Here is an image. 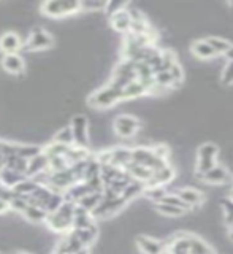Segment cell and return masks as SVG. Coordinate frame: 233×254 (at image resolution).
Returning <instances> with one entry per match:
<instances>
[{"label":"cell","instance_id":"1","mask_svg":"<svg viewBox=\"0 0 233 254\" xmlns=\"http://www.w3.org/2000/svg\"><path fill=\"white\" fill-rule=\"evenodd\" d=\"M89 105L94 108H100L105 110L116 105L117 102H124L122 99V89H119L116 86H111L110 83L105 87H100L99 91H95L89 95Z\"/></svg>","mask_w":233,"mask_h":254},{"label":"cell","instance_id":"2","mask_svg":"<svg viewBox=\"0 0 233 254\" xmlns=\"http://www.w3.org/2000/svg\"><path fill=\"white\" fill-rule=\"evenodd\" d=\"M218 156H219V148L214 143H203L197 151L195 172L206 175L213 167L218 165Z\"/></svg>","mask_w":233,"mask_h":254},{"label":"cell","instance_id":"3","mask_svg":"<svg viewBox=\"0 0 233 254\" xmlns=\"http://www.w3.org/2000/svg\"><path fill=\"white\" fill-rule=\"evenodd\" d=\"M81 10V2H62V0H53V2H45L42 5V11L51 18H63V16L75 14Z\"/></svg>","mask_w":233,"mask_h":254},{"label":"cell","instance_id":"4","mask_svg":"<svg viewBox=\"0 0 233 254\" xmlns=\"http://www.w3.org/2000/svg\"><path fill=\"white\" fill-rule=\"evenodd\" d=\"M132 159L133 162H138L141 165H146L149 167L151 170H160L162 167H165L168 162L167 161H162V159H159L154 153V149L152 148H146V146H136V148H132Z\"/></svg>","mask_w":233,"mask_h":254},{"label":"cell","instance_id":"5","mask_svg":"<svg viewBox=\"0 0 233 254\" xmlns=\"http://www.w3.org/2000/svg\"><path fill=\"white\" fill-rule=\"evenodd\" d=\"M115 133L120 138H130L140 130V121L132 115H119L113 123Z\"/></svg>","mask_w":233,"mask_h":254},{"label":"cell","instance_id":"6","mask_svg":"<svg viewBox=\"0 0 233 254\" xmlns=\"http://www.w3.org/2000/svg\"><path fill=\"white\" fill-rule=\"evenodd\" d=\"M71 130H73L75 146L86 148L89 146V135H87V118L84 115H75L71 118Z\"/></svg>","mask_w":233,"mask_h":254},{"label":"cell","instance_id":"7","mask_svg":"<svg viewBox=\"0 0 233 254\" xmlns=\"http://www.w3.org/2000/svg\"><path fill=\"white\" fill-rule=\"evenodd\" d=\"M54 45V38L51 34H48L42 27H34L27 38V48L32 51H42L48 50Z\"/></svg>","mask_w":233,"mask_h":254},{"label":"cell","instance_id":"8","mask_svg":"<svg viewBox=\"0 0 233 254\" xmlns=\"http://www.w3.org/2000/svg\"><path fill=\"white\" fill-rule=\"evenodd\" d=\"M125 205H127V200L122 195L117 198H110V200H105V198H103L100 205L92 211V216H94V219L95 218H110V216H113V214H116L117 211L122 210Z\"/></svg>","mask_w":233,"mask_h":254},{"label":"cell","instance_id":"9","mask_svg":"<svg viewBox=\"0 0 233 254\" xmlns=\"http://www.w3.org/2000/svg\"><path fill=\"white\" fill-rule=\"evenodd\" d=\"M45 224L48 229H51L53 232H59V234H70L71 230H73V219L62 216L58 211L48 214Z\"/></svg>","mask_w":233,"mask_h":254},{"label":"cell","instance_id":"10","mask_svg":"<svg viewBox=\"0 0 233 254\" xmlns=\"http://www.w3.org/2000/svg\"><path fill=\"white\" fill-rule=\"evenodd\" d=\"M136 246L143 254H165L167 246L156 240V238L148 237V235H140L136 237Z\"/></svg>","mask_w":233,"mask_h":254},{"label":"cell","instance_id":"11","mask_svg":"<svg viewBox=\"0 0 233 254\" xmlns=\"http://www.w3.org/2000/svg\"><path fill=\"white\" fill-rule=\"evenodd\" d=\"M125 169V172L130 175V177L133 178V180H136V181H141L144 186L148 185V183L152 180V177H154V170H151L149 167H146V165H141V164H138V162H130L128 165H125L124 167Z\"/></svg>","mask_w":233,"mask_h":254},{"label":"cell","instance_id":"12","mask_svg":"<svg viewBox=\"0 0 233 254\" xmlns=\"http://www.w3.org/2000/svg\"><path fill=\"white\" fill-rule=\"evenodd\" d=\"M111 21V26H113L115 30L120 32V34H128L130 32V27H132V18H130V13H128L127 6L124 8V10L117 11L116 14H113L110 18Z\"/></svg>","mask_w":233,"mask_h":254},{"label":"cell","instance_id":"13","mask_svg":"<svg viewBox=\"0 0 233 254\" xmlns=\"http://www.w3.org/2000/svg\"><path fill=\"white\" fill-rule=\"evenodd\" d=\"M2 67L8 71V73H14V75H19L26 68V62L21 58L19 54H3L2 58Z\"/></svg>","mask_w":233,"mask_h":254},{"label":"cell","instance_id":"14","mask_svg":"<svg viewBox=\"0 0 233 254\" xmlns=\"http://www.w3.org/2000/svg\"><path fill=\"white\" fill-rule=\"evenodd\" d=\"M21 37L16 32H5L0 37V51H3V54H13L21 48Z\"/></svg>","mask_w":233,"mask_h":254},{"label":"cell","instance_id":"15","mask_svg":"<svg viewBox=\"0 0 233 254\" xmlns=\"http://www.w3.org/2000/svg\"><path fill=\"white\" fill-rule=\"evenodd\" d=\"M175 175H176L175 169H173L172 165L167 164L160 170L154 172V177H152V180L146 185V188H151V186H165V185H168V183H172L175 180Z\"/></svg>","mask_w":233,"mask_h":254},{"label":"cell","instance_id":"16","mask_svg":"<svg viewBox=\"0 0 233 254\" xmlns=\"http://www.w3.org/2000/svg\"><path fill=\"white\" fill-rule=\"evenodd\" d=\"M176 194H178L181 197V200L186 205H189L190 208H195V206L202 205L203 202V194L195 188H182L176 190Z\"/></svg>","mask_w":233,"mask_h":254},{"label":"cell","instance_id":"17","mask_svg":"<svg viewBox=\"0 0 233 254\" xmlns=\"http://www.w3.org/2000/svg\"><path fill=\"white\" fill-rule=\"evenodd\" d=\"M230 180V173L224 165H216L213 169L205 175V183H210V185H226Z\"/></svg>","mask_w":233,"mask_h":254},{"label":"cell","instance_id":"18","mask_svg":"<svg viewBox=\"0 0 233 254\" xmlns=\"http://www.w3.org/2000/svg\"><path fill=\"white\" fill-rule=\"evenodd\" d=\"M91 192H92V189L89 188V185H87L86 181H78L71 188H68L63 195H65L67 200H71V202L78 203L83 197H86L87 194H91Z\"/></svg>","mask_w":233,"mask_h":254},{"label":"cell","instance_id":"19","mask_svg":"<svg viewBox=\"0 0 233 254\" xmlns=\"http://www.w3.org/2000/svg\"><path fill=\"white\" fill-rule=\"evenodd\" d=\"M76 237H78V240L81 242L86 248H89V246L97 240V237H99V227L97 224H92L89 227H86V229H73L71 230Z\"/></svg>","mask_w":233,"mask_h":254},{"label":"cell","instance_id":"20","mask_svg":"<svg viewBox=\"0 0 233 254\" xmlns=\"http://www.w3.org/2000/svg\"><path fill=\"white\" fill-rule=\"evenodd\" d=\"M48 165H50V159H48V156L42 151V153H40L38 156L32 157L30 161H29L27 177L32 178V177H35V175H38V173H42V172L48 170Z\"/></svg>","mask_w":233,"mask_h":254},{"label":"cell","instance_id":"21","mask_svg":"<svg viewBox=\"0 0 233 254\" xmlns=\"http://www.w3.org/2000/svg\"><path fill=\"white\" fill-rule=\"evenodd\" d=\"M26 178H27L26 175L18 173L14 170H10V169H6V167H3V169L0 170V183H3V185L8 186V188L14 189L21 181H24Z\"/></svg>","mask_w":233,"mask_h":254},{"label":"cell","instance_id":"22","mask_svg":"<svg viewBox=\"0 0 233 254\" xmlns=\"http://www.w3.org/2000/svg\"><path fill=\"white\" fill-rule=\"evenodd\" d=\"M144 94H149L148 89L144 87V84L138 79H135L130 84H127L124 89H122V99L124 100H132V99H138Z\"/></svg>","mask_w":233,"mask_h":254},{"label":"cell","instance_id":"23","mask_svg":"<svg viewBox=\"0 0 233 254\" xmlns=\"http://www.w3.org/2000/svg\"><path fill=\"white\" fill-rule=\"evenodd\" d=\"M5 167H6V169H10V170H14V172H18V173L26 175V177H27L29 161H27V159L21 157V156H18V154L8 156V157H5Z\"/></svg>","mask_w":233,"mask_h":254},{"label":"cell","instance_id":"24","mask_svg":"<svg viewBox=\"0 0 233 254\" xmlns=\"http://www.w3.org/2000/svg\"><path fill=\"white\" fill-rule=\"evenodd\" d=\"M192 53H194L198 59H211L214 56H218L206 40H198V42L192 45Z\"/></svg>","mask_w":233,"mask_h":254},{"label":"cell","instance_id":"25","mask_svg":"<svg viewBox=\"0 0 233 254\" xmlns=\"http://www.w3.org/2000/svg\"><path fill=\"white\" fill-rule=\"evenodd\" d=\"M102 200H103V192H91V194H87L86 197H83L81 200L78 202V205L81 206V208H84L86 211L92 213L100 205Z\"/></svg>","mask_w":233,"mask_h":254},{"label":"cell","instance_id":"26","mask_svg":"<svg viewBox=\"0 0 233 254\" xmlns=\"http://www.w3.org/2000/svg\"><path fill=\"white\" fill-rule=\"evenodd\" d=\"M53 141L60 143V145H67V146H73L75 145V138H73V130H71V126H63L62 129H59L54 133Z\"/></svg>","mask_w":233,"mask_h":254},{"label":"cell","instance_id":"27","mask_svg":"<svg viewBox=\"0 0 233 254\" xmlns=\"http://www.w3.org/2000/svg\"><path fill=\"white\" fill-rule=\"evenodd\" d=\"M154 208L159 214H162V216H170V218H178V216H182V214H186L182 208L179 206H175V205H168V203H154Z\"/></svg>","mask_w":233,"mask_h":254},{"label":"cell","instance_id":"28","mask_svg":"<svg viewBox=\"0 0 233 254\" xmlns=\"http://www.w3.org/2000/svg\"><path fill=\"white\" fill-rule=\"evenodd\" d=\"M48 213L45 208H40V206H35V205H30L29 208L24 213V218L30 222H45L46 218H48Z\"/></svg>","mask_w":233,"mask_h":254},{"label":"cell","instance_id":"29","mask_svg":"<svg viewBox=\"0 0 233 254\" xmlns=\"http://www.w3.org/2000/svg\"><path fill=\"white\" fill-rule=\"evenodd\" d=\"M37 183L32 180V178H26L24 181H21L18 186L14 188V192L18 194V195H21V197H26V198H30V195H32V192L37 189Z\"/></svg>","mask_w":233,"mask_h":254},{"label":"cell","instance_id":"30","mask_svg":"<svg viewBox=\"0 0 233 254\" xmlns=\"http://www.w3.org/2000/svg\"><path fill=\"white\" fill-rule=\"evenodd\" d=\"M68 149H70V146H67V145H60V143L51 141L43 148V153L48 156V159H51L56 156H65L68 153Z\"/></svg>","mask_w":233,"mask_h":254},{"label":"cell","instance_id":"31","mask_svg":"<svg viewBox=\"0 0 233 254\" xmlns=\"http://www.w3.org/2000/svg\"><path fill=\"white\" fill-rule=\"evenodd\" d=\"M206 42L211 45V48L216 51V54H224V56H226V53L232 48V43L227 42L226 38H221V37H208Z\"/></svg>","mask_w":233,"mask_h":254},{"label":"cell","instance_id":"32","mask_svg":"<svg viewBox=\"0 0 233 254\" xmlns=\"http://www.w3.org/2000/svg\"><path fill=\"white\" fill-rule=\"evenodd\" d=\"M190 254H216L210 246H208L202 238L190 237Z\"/></svg>","mask_w":233,"mask_h":254},{"label":"cell","instance_id":"33","mask_svg":"<svg viewBox=\"0 0 233 254\" xmlns=\"http://www.w3.org/2000/svg\"><path fill=\"white\" fill-rule=\"evenodd\" d=\"M144 197L149 198L151 202H154V203H159V202H162V198L168 194L167 190H165V186H151V188H146L144 189Z\"/></svg>","mask_w":233,"mask_h":254},{"label":"cell","instance_id":"34","mask_svg":"<svg viewBox=\"0 0 233 254\" xmlns=\"http://www.w3.org/2000/svg\"><path fill=\"white\" fill-rule=\"evenodd\" d=\"M70 164L67 161L65 156H56V157H51L50 159V165H48V170L51 173H58V172H62L68 169Z\"/></svg>","mask_w":233,"mask_h":254},{"label":"cell","instance_id":"35","mask_svg":"<svg viewBox=\"0 0 233 254\" xmlns=\"http://www.w3.org/2000/svg\"><path fill=\"white\" fill-rule=\"evenodd\" d=\"M221 206H222V213H224V219H226V224L229 227L233 226V198L229 197V198H224L221 202Z\"/></svg>","mask_w":233,"mask_h":254},{"label":"cell","instance_id":"36","mask_svg":"<svg viewBox=\"0 0 233 254\" xmlns=\"http://www.w3.org/2000/svg\"><path fill=\"white\" fill-rule=\"evenodd\" d=\"M162 203H168V205H175V206H179V208H182L184 211H190L192 208L189 205H186L182 200H181V197L176 194V192H168L164 198H162Z\"/></svg>","mask_w":233,"mask_h":254},{"label":"cell","instance_id":"37","mask_svg":"<svg viewBox=\"0 0 233 254\" xmlns=\"http://www.w3.org/2000/svg\"><path fill=\"white\" fill-rule=\"evenodd\" d=\"M29 206H30L29 198L18 195V197H16L14 200L10 203V210H13V211H16V213H19V214H24V213H26V210L29 208Z\"/></svg>","mask_w":233,"mask_h":254},{"label":"cell","instance_id":"38","mask_svg":"<svg viewBox=\"0 0 233 254\" xmlns=\"http://www.w3.org/2000/svg\"><path fill=\"white\" fill-rule=\"evenodd\" d=\"M221 83L226 86L233 84V61H227L226 67H224L222 73H221Z\"/></svg>","mask_w":233,"mask_h":254},{"label":"cell","instance_id":"39","mask_svg":"<svg viewBox=\"0 0 233 254\" xmlns=\"http://www.w3.org/2000/svg\"><path fill=\"white\" fill-rule=\"evenodd\" d=\"M16 197H18V194L14 192L13 188H8V186L3 185V183H0V198H2V200L11 203Z\"/></svg>","mask_w":233,"mask_h":254},{"label":"cell","instance_id":"40","mask_svg":"<svg viewBox=\"0 0 233 254\" xmlns=\"http://www.w3.org/2000/svg\"><path fill=\"white\" fill-rule=\"evenodd\" d=\"M107 2H81V10H86L87 13H95L99 10L105 11Z\"/></svg>","mask_w":233,"mask_h":254},{"label":"cell","instance_id":"41","mask_svg":"<svg viewBox=\"0 0 233 254\" xmlns=\"http://www.w3.org/2000/svg\"><path fill=\"white\" fill-rule=\"evenodd\" d=\"M128 3H124V2H107V8H105V13L110 16H113V14H116L117 11H120V10H124V8L127 6Z\"/></svg>","mask_w":233,"mask_h":254},{"label":"cell","instance_id":"42","mask_svg":"<svg viewBox=\"0 0 233 254\" xmlns=\"http://www.w3.org/2000/svg\"><path fill=\"white\" fill-rule=\"evenodd\" d=\"M8 210H10V203H8V202H5V200H2V198H0V214H5Z\"/></svg>","mask_w":233,"mask_h":254},{"label":"cell","instance_id":"43","mask_svg":"<svg viewBox=\"0 0 233 254\" xmlns=\"http://www.w3.org/2000/svg\"><path fill=\"white\" fill-rule=\"evenodd\" d=\"M226 58H227V61H233V45H232L230 50L226 53Z\"/></svg>","mask_w":233,"mask_h":254},{"label":"cell","instance_id":"44","mask_svg":"<svg viewBox=\"0 0 233 254\" xmlns=\"http://www.w3.org/2000/svg\"><path fill=\"white\" fill-rule=\"evenodd\" d=\"M51 254H62V253H58V251H53Z\"/></svg>","mask_w":233,"mask_h":254},{"label":"cell","instance_id":"45","mask_svg":"<svg viewBox=\"0 0 233 254\" xmlns=\"http://www.w3.org/2000/svg\"><path fill=\"white\" fill-rule=\"evenodd\" d=\"M16 254H32V253H16Z\"/></svg>","mask_w":233,"mask_h":254},{"label":"cell","instance_id":"46","mask_svg":"<svg viewBox=\"0 0 233 254\" xmlns=\"http://www.w3.org/2000/svg\"><path fill=\"white\" fill-rule=\"evenodd\" d=\"M0 254H3V253H0Z\"/></svg>","mask_w":233,"mask_h":254}]
</instances>
